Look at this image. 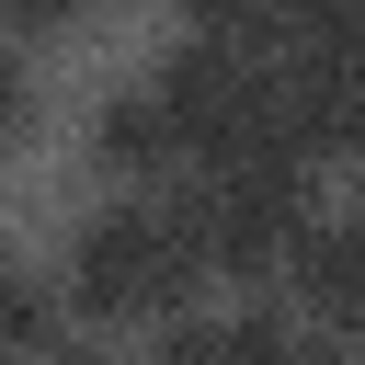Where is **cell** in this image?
Returning <instances> with one entry per match:
<instances>
[{
	"mask_svg": "<svg viewBox=\"0 0 365 365\" xmlns=\"http://www.w3.org/2000/svg\"><path fill=\"white\" fill-rule=\"evenodd\" d=\"M148 205L171 217V240L194 251V274H240L251 297L274 285V262H285L297 228L319 217V194H308L297 160H217V171H194V182H160Z\"/></svg>",
	"mask_w": 365,
	"mask_h": 365,
	"instance_id": "1",
	"label": "cell"
},
{
	"mask_svg": "<svg viewBox=\"0 0 365 365\" xmlns=\"http://www.w3.org/2000/svg\"><path fill=\"white\" fill-rule=\"evenodd\" d=\"M194 285H205V274H194V251L171 240V217H160L148 194H114V205H91V217L57 240V285H46V297L80 308L91 331H103V319H148V331H160L171 308H194Z\"/></svg>",
	"mask_w": 365,
	"mask_h": 365,
	"instance_id": "2",
	"label": "cell"
},
{
	"mask_svg": "<svg viewBox=\"0 0 365 365\" xmlns=\"http://www.w3.org/2000/svg\"><path fill=\"white\" fill-rule=\"evenodd\" d=\"M274 285L297 297V331H342V319L365 308V240H354L342 217H308L297 251L274 262Z\"/></svg>",
	"mask_w": 365,
	"mask_h": 365,
	"instance_id": "3",
	"label": "cell"
},
{
	"mask_svg": "<svg viewBox=\"0 0 365 365\" xmlns=\"http://www.w3.org/2000/svg\"><path fill=\"white\" fill-rule=\"evenodd\" d=\"M80 148H91V171H103V182H171V171H182V148H171V125H160V103H148L137 80L91 103Z\"/></svg>",
	"mask_w": 365,
	"mask_h": 365,
	"instance_id": "4",
	"label": "cell"
},
{
	"mask_svg": "<svg viewBox=\"0 0 365 365\" xmlns=\"http://www.w3.org/2000/svg\"><path fill=\"white\" fill-rule=\"evenodd\" d=\"M57 342V297H46V274L34 262H11L0 251V365H34Z\"/></svg>",
	"mask_w": 365,
	"mask_h": 365,
	"instance_id": "5",
	"label": "cell"
},
{
	"mask_svg": "<svg viewBox=\"0 0 365 365\" xmlns=\"http://www.w3.org/2000/svg\"><path fill=\"white\" fill-rule=\"evenodd\" d=\"M205 46H240V57H285V0H171Z\"/></svg>",
	"mask_w": 365,
	"mask_h": 365,
	"instance_id": "6",
	"label": "cell"
},
{
	"mask_svg": "<svg viewBox=\"0 0 365 365\" xmlns=\"http://www.w3.org/2000/svg\"><path fill=\"white\" fill-rule=\"evenodd\" d=\"M148 365H240L228 308H171V319H160V342H148Z\"/></svg>",
	"mask_w": 365,
	"mask_h": 365,
	"instance_id": "7",
	"label": "cell"
},
{
	"mask_svg": "<svg viewBox=\"0 0 365 365\" xmlns=\"http://www.w3.org/2000/svg\"><path fill=\"white\" fill-rule=\"evenodd\" d=\"M103 0H0V34L11 46H57V34H80Z\"/></svg>",
	"mask_w": 365,
	"mask_h": 365,
	"instance_id": "8",
	"label": "cell"
},
{
	"mask_svg": "<svg viewBox=\"0 0 365 365\" xmlns=\"http://www.w3.org/2000/svg\"><path fill=\"white\" fill-rule=\"evenodd\" d=\"M34 114H46V91H34V57H23V46H0V160L34 137Z\"/></svg>",
	"mask_w": 365,
	"mask_h": 365,
	"instance_id": "9",
	"label": "cell"
}]
</instances>
